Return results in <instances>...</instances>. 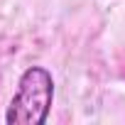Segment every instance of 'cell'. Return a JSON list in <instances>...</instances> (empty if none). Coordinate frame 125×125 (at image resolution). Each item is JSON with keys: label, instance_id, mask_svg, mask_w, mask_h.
Returning a JSON list of instances; mask_svg holds the SVG:
<instances>
[{"label": "cell", "instance_id": "6da1fadb", "mask_svg": "<svg viewBox=\"0 0 125 125\" xmlns=\"http://www.w3.org/2000/svg\"><path fill=\"white\" fill-rule=\"evenodd\" d=\"M54 105V76L44 66H27L17 79V91L8 103V125H44Z\"/></svg>", "mask_w": 125, "mask_h": 125}]
</instances>
